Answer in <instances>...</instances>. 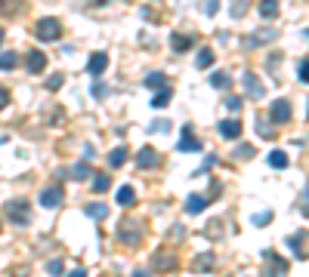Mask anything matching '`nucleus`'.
Instances as JSON below:
<instances>
[{"mask_svg": "<svg viewBox=\"0 0 309 277\" xmlns=\"http://www.w3.org/2000/svg\"><path fill=\"white\" fill-rule=\"evenodd\" d=\"M207 268H213V256L201 253V259H195V271H207Z\"/></svg>", "mask_w": 309, "mask_h": 277, "instance_id": "nucleus-28", "label": "nucleus"}, {"mask_svg": "<svg viewBox=\"0 0 309 277\" xmlns=\"http://www.w3.org/2000/svg\"><path fill=\"white\" fill-rule=\"evenodd\" d=\"M241 105H245V96H229V99H226V108H229L232 114L241 111Z\"/></svg>", "mask_w": 309, "mask_h": 277, "instance_id": "nucleus-26", "label": "nucleus"}, {"mask_svg": "<svg viewBox=\"0 0 309 277\" xmlns=\"http://www.w3.org/2000/svg\"><path fill=\"white\" fill-rule=\"evenodd\" d=\"M216 7H219V0H207V7H204V10L213 16V13H216Z\"/></svg>", "mask_w": 309, "mask_h": 277, "instance_id": "nucleus-38", "label": "nucleus"}, {"mask_svg": "<svg viewBox=\"0 0 309 277\" xmlns=\"http://www.w3.org/2000/svg\"><path fill=\"white\" fill-rule=\"evenodd\" d=\"M124 160H127V148H124V145H118V148L108 154V166H121Z\"/></svg>", "mask_w": 309, "mask_h": 277, "instance_id": "nucleus-19", "label": "nucleus"}, {"mask_svg": "<svg viewBox=\"0 0 309 277\" xmlns=\"http://www.w3.org/2000/svg\"><path fill=\"white\" fill-rule=\"evenodd\" d=\"M192 43H195V40H192L189 34H180V31H176V34H170V46H173L176 53H186V49H192Z\"/></svg>", "mask_w": 309, "mask_h": 277, "instance_id": "nucleus-11", "label": "nucleus"}, {"mask_svg": "<svg viewBox=\"0 0 309 277\" xmlns=\"http://www.w3.org/2000/svg\"><path fill=\"white\" fill-rule=\"evenodd\" d=\"M170 96H173V92H170V86H161V92H158V96H154L151 108H164V105L170 102Z\"/></svg>", "mask_w": 309, "mask_h": 277, "instance_id": "nucleus-23", "label": "nucleus"}, {"mask_svg": "<svg viewBox=\"0 0 309 277\" xmlns=\"http://www.w3.org/2000/svg\"><path fill=\"white\" fill-rule=\"evenodd\" d=\"M210 83H213L216 89H226V86H229V74H223V71H216V74H210Z\"/></svg>", "mask_w": 309, "mask_h": 277, "instance_id": "nucleus-27", "label": "nucleus"}, {"mask_svg": "<svg viewBox=\"0 0 309 277\" xmlns=\"http://www.w3.org/2000/svg\"><path fill=\"white\" fill-rule=\"evenodd\" d=\"M7 105H10V92H7L4 86H0V111H4Z\"/></svg>", "mask_w": 309, "mask_h": 277, "instance_id": "nucleus-35", "label": "nucleus"}, {"mask_svg": "<svg viewBox=\"0 0 309 277\" xmlns=\"http://www.w3.org/2000/svg\"><path fill=\"white\" fill-rule=\"evenodd\" d=\"M7 213H10V222H13V225H28V222H31V210H28V204H25V200L10 204V207H7Z\"/></svg>", "mask_w": 309, "mask_h": 277, "instance_id": "nucleus-2", "label": "nucleus"}, {"mask_svg": "<svg viewBox=\"0 0 309 277\" xmlns=\"http://www.w3.org/2000/svg\"><path fill=\"white\" fill-rule=\"evenodd\" d=\"M71 175H74L77 182H84V179L90 175V163H87V160H81V163H77V166H74V172H71Z\"/></svg>", "mask_w": 309, "mask_h": 277, "instance_id": "nucleus-25", "label": "nucleus"}, {"mask_svg": "<svg viewBox=\"0 0 309 277\" xmlns=\"http://www.w3.org/2000/svg\"><path fill=\"white\" fill-rule=\"evenodd\" d=\"M158 163H161V157H158V151H154V148H142L136 154V166H142V169H151V166H158Z\"/></svg>", "mask_w": 309, "mask_h": 277, "instance_id": "nucleus-6", "label": "nucleus"}, {"mask_svg": "<svg viewBox=\"0 0 309 277\" xmlns=\"http://www.w3.org/2000/svg\"><path fill=\"white\" fill-rule=\"evenodd\" d=\"M59 204H62V188H59V185H50V188H43V191H40V207L56 210Z\"/></svg>", "mask_w": 309, "mask_h": 277, "instance_id": "nucleus-4", "label": "nucleus"}, {"mask_svg": "<svg viewBox=\"0 0 309 277\" xmlns=\"http://www.w3.org/2000/svg\"><path fill=\"white\" fill-rule=\"evenodd\" d=\"M68 277H87V271H84V268H77V271H71Z\"/></svg>", "mask_w": 309, "mask_h": 277, "instance_id": "nucleus-39", "label": "nucleus"}, {"mask_svg": "<svg viewBox=\"0 0 309 277\" xmlns=\"http://www.w3.org/2000/svg\"><path fill=\"white\" fill-rule=\"evenodd\" d=\"M235 154H238V157H251V154H254V148H251V145H238V148H235Z\"/></svg>", "mask_w": 309, "mask_h": 277, "instance_id": "nucleus-32", "label": "nucleus"}, {"mask_svg": "<svg viewBox=\"0 0 309 277\" xmlns=\"http://www.w3.org/2000/svg\"><path fill=\"white\" fill-rule=\"evenodd\" d=\"M105 68H108V56H105V53H93L90 62H87V71H90L93 77H99Z\"/></svg>", "mask_w": 309, "mask_h": 277, "instance_id": "nucleus-8", "label": "nucleus"}, {"mask_svg": "<svg viewBox=\"0 0 309 277\" xmlns=\"http://www.w3.org/2000/svg\"><path fill=\"white\" fill-rule=\"evenodd\" d=\"M306 200H309V188H306Z\"/></svg>", "mask_w": 309, "mask_h": 277, "instance_id": "nucleus-42", "label": "nucleus"}, {"mask_svg": "<svg viewBox=\"0 0 309 277\" xmlns=\"http://www.w3.org/2000/svg\"><path fill=\"white\" fill-rule=\"evenodd\" d=\"M204 207H207V197H201V194H189V200H186V210H189L192 216H198Z\"/></svg>", "mask_w": 309, "mask_h": 277, "instance_id": "nucleus-13", "label": "nucleus"}, {"mask_svg": "<svg viewBox=\"0 0 309 277\" xmlns=\"http://www.w3.org/2000/svg\"><path fill=\"white\" fill-rule=\"evenodd\" d=\"M180 151H201V139H195L192 130H183V136H180Z\"/></svg>", "mask_w": 309, "mask_h": 277, "instance_id": "nucleus-10", "label": "nucleus"}, {"mask_svg": "<svg viewBox=\"0 0 309 277\" xmlns=\"http://www.w3.org/2000/svg\"><path fill=\"white\" fill-rule=\"evenodd\" d=\"M263 259L269 262V277H284V274H288V262H281L272 249H266V253H263Z\"/></svg>", "mask_w": 309, "mask_h": 277, "instance_id": "nucleus-5", "label": "nucleus"}, {"mask_svg": "<svg viewBox=\"0 0 309 277\" xmlns=\"http://www.w3.org/2000/svg\"><path fill=\"white\" fill-rule=\"evenodd\" d=\"M133 277H148V274L145 271H133Z\"/></svg>", "mask_w": 309, "mask_h": 277, "instance_id": "nucleus-40", "label": "nucleus"}, {"mask_svg": "<svg viewBox=\"0 0 309 277\" xmlns=\"http://www.w3.org/2000/svg\"><path fill=\"white\" fill-rule=\"evenodd\" d=\"M34 34H37L40 40H56V37L62 34V22H59V19H40V22L34 25Z\"/></svg>", "mask_w": 309, "mask_h": 277, "instance_id": "nucleus-1", "label": "nucleus"}, {"mask_svg": "<svg viewBox=\"0 0 309 277\" xmlns=\"http://www.w3.org/2000/svg\"><path fill=\"white\" fill-rule=\"evenodd\" d=\"M115 200H118V207H130V204L136 200V191L130 188V185H121V188H118V197H115Z\"/></svg>", "mask_w": 309, "mask_h": 277, "instance_id": "nucleus-12", "label": "nucleus"}, {"mask_svg": "<svg viewBox=\"0 0 309 277\" xmlns=\"http://www.w3.org/2000/svg\"><path fill=\"white\" fill-rule=\"evenodd\" d=\"M108 185H112V182H108V175H105V172H96V175H93V188H96L99 194H102V191H108Z\"/></svg>", "mask_w": 309, "mask_h": 277, "instance_id": "nucleus-24", "label": "nucleus"}, {"mask_svg": "<svg viewBox=\"0 0 309 277\" xmlns=\"http://www.w3.org/2000/svg\"><path fill=\"white\" fill-rule=\"evenodd\" d=\"M164 130H170L167 120H161V123H154V127H151V133H164Z\"/></svg>", "mask_w": 309, "mask_h": 277, "instance_id": "nucleus-37", "label": "nucleus"}, {"mask_svg": "<svg viewBox=\"0 0 309 277\" xmlns=\"http://www.w3.org/2000/svg\"><path fill=\"white\" fill-rule=\"evenodd\" d=\"M145 86H148V89H161V86H167V77L154 71V74H148V77H145Z\"/></svg>", "mask_w": 309, "mask_h": 277, "instance_id": "nucleus-17", "label": "nucleus"}, {"mask_svg": "<svg viewBox=\"0 0 309 277\" xmlns=\"http://www.w3.org/2000/svg\"><path fill=\"white\" fill-rule=\"evenodd\" d=\"M62 80H65V77H62V74H53V77H50V83H47V86H50V89H59V86H62Z\"/></svg>", "mask_w": 309, "mask_h": 277, "instance_id": "nucleus-31", "label": "nucleus"}, {"mask_svg": "<svg viewBox=\"0 0 309 277\" xmlns=\"http://www.w3.org/2000/svg\"><path fill=\"white\" fill-rule=\"evenodd\" d=\"M245 83H248V96H254V99H260V96H263V86L257 83V77H254V74H245Z\"/></svg>", "mask_w": 309, "mask_h": 277, "instance_id": "nucleus-16", "label": "nucleus"}, {"mask_svg": "<svg viewBox=\"0 0 309 277\" xmlns=\"http://www.w3.org/2000/svg\"><path fill=\"white\" fill-rule=\"evenodd\" d=\"M245 4H248V0H232V16H241L245 13Z\"/></svg>", "mask_w": 309, "mask_h": 277, "instance_id": "nucleus-30", "label": "nucleus"}, {"mask_svg": "<svg viewBox=\"0 0 309 277\" xmlns=\"http://www.w3.org/2000/svg\"><path fill=\"white\" fill-rule=\"evenodd\" d=\"M300 80L309 83V62H300Z\"/></svg>", "mask_w": 309, "mask_h": 277, "instance_id": "nucleus-34", "label": "nucleus"}, {"mask_svg": "<svg viewBox=\"0 0 309 277\" xmlns=\"http://www.w3.org/2000/svg\"><path fill=\"white\" fill-rule=\"evenodd\" d=\"M260 16L263 19H275L278 16V0H263V4H260Z\"/></svg>", "mask_w": 309, "mask_h": 277, "instance_id": "nucleus-15", "label": "nucleus"}, {"mask_svg": "<svg viewBox=\"0 0 309 277\" xmlns=\"http://www.w3.org/2000/svg\"><path fill=\"white\" fill-rule=\"evenodd\" d=\"M84 213H87L90 219H96V222H99V219H105V216H108V207H105V204H87V207H84Z\"/></svg>", "mask_w": 309, "mask_h": 277, "instance_id": "nucleus-14", "label": "nucleus"}, {"mask_svg": "<svg viewBox=\"0 0 309 277\" xmlns=\"http://www.w3.org/2000/svg\"><path fill=\"white\" fill-rule=\"evenodd\" d=\"M219 136L223 139H238L241 136V120H219Z\"/></svg>", "mask_w": 309, "mask_h": 277, "instance_id": "nucleus-7", "label": "nucleus"}, {"mask_svg": "<svg viewBox=\"0 0 309 277\" xmlns=\"http://www.w3.org/2000/svg\"><path fill=\"white\" fill-rule=\"evenodd\" d=\"M105 92H108V89H105L102 83H96V86H93V96H96V99H102V96H105Z\"/></svg>", "mask_w": 309, "mask_h": 277, "instance_id": "nucleus-36", "label": "nucleus"}, {"mask_svg": "<svg viewBox=\"0 0 309 277\" xmlns=\"http://www.w3.org/2000/svg\"><path fill=\"white\" fill-rule=\"evenodd\" d=\"M154 268H161V271H170L173 265H176V259H170V256H164V253H158L154 256V262H151Z\"/></svg>", "mask_w": 309, "mask_h": 277, "instance_id": "nucleus-22", "label": "nucleus"}, {"mask_svg": "<svg viewBox=\"0 0 309 277\" xmlns=\"http://www.w3.org/2000/svg\"><path fill=\"white\" fill-rule=\"evenodd\" d=\"M47 271H50V274H62V262H59V259H53V262L47 265Z\"/></svg>", "mask_w": 309, "mask_h": 277, "instance_id": "nucleus-33", "label": "nucleus"}, {"mask_svg": "<svg viewBox=\"0 0 309 277\" xmlns=\"http://www.w3.org/2000/svg\"><path fill=\"white\" fill-rule=\"evenodd\" d=\"M269 117H272V123H288V120H291V102H288V99H275Z\"/></svg>", "mask_w": 309, "mask_h": 277, "instance_id": "nucleus-3", "label": "nucleus"}, {"mask_svg": "<svg viewBox=\"0 0 309 277\" xmlns=\"http://www.w3.org/2000/svg\"><path fill=\"white\" fill-rule=\"evenodd\" d=\"M19 65V56L16 53H4V56H0V71H13Z\"/></svg>", "mask_w": 309, "mask_h": 277, "instance_id": "nucleus-21", "label": "nucleus"}, {"mask_svg": "<svg viewBox=\"0 0 309 277\" xmlns=\"http://www.w3.org/2000/svg\"><path fill=\"white\" fill-rule=\"evenodd\" d=\"M269 222H272V213H269V210H266V213H257V216H254V225H269Z\"/></svg>", "mask_w": 309, "mask_h": 277, "instance_id": "nucleus-29", "label": "nucleus"}, {"mask_svg": "<svg viewBox=\"0 0 309 277\" xmlns=\"http://www.w3.org/2000/svg\"><path fill=\"white\" fill-rule=\"evenodd\" d=\"M195 65H198V68H210V65H213V49H210V46H204V49L198 53Z\"/></svg>", "mask_w": 309, "mask_h": 277, "instance_id": "nucleus-18", "label": "nucleus"}, {"mask_svg": "<svg viewBox=\"0 0 309 277\" xmlns=\"http://www.w3.org/2000/svg\"><path fill=\"white\" fill-rule=\"evenodd\" d=\"M0 43H4V28H0Z\"/></svg>", "mask_w": 309, "mask_h": 277, "instance_id": "nucleus-41", "label": "nucleus"}, {"mask_svg": "<svg viewBox=\"0 0 309 277\" xmlns=\"http://www.w3.org/2000/svg\"><path fill=\"white\" fill-rule=\"evenodd\" d=\"M288 163H291V160H288V154H284V151H272V154H269V166H275V169H284Z\"/></svg>", "mask_w": 309, "mask_h": 277, "instance_id": "nucleus-20", "label": "nucleus"}, {"mask_svg": "<svg viewBox=\"0 0 309 277\" xmlns=\"http://www.w3.org/2000/svg\"><path fill=\"white\" fill-rule=\"evenodd\" d=\"M25 65H28V71H31V74H40V71L47 68V56H43V53H37V49H31Z\"/></svg>", "mask_w": 309, "mask_h": 277, "instance_id": "nucleus-9", "label": "nucleus"}]
</instances>
